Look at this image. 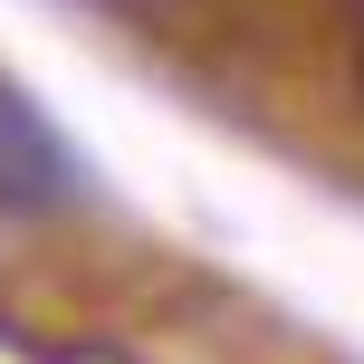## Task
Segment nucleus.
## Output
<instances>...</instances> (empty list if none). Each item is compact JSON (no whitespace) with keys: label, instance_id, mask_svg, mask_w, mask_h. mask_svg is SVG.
Instances as JSON below:
<instances>
[{"label":"nucleus","instance_id":"f257e3e1","mask_svg":"<svg viewBox=\"0 0 364 364\" xmlns=\"http://www.w3.org/2000/svg\"><path fill=\"white\" fill-rule=\"evenodd\" d=\"M77 201H87L77 144L0 77V220H68Z\"/></svg>","mask_w":364,"mask_h":364},{"label":"nucleus","instance_id":"f03ea898","mask_svg":"<svg viewBox=\"0 0 364 364\" xmlns=\"http://www.w3.org/2000/svg\"><path fill=\"white\" fill-rule=\"evenodd\" d=\"M77 10H96V19H115V29H134V38H154V48H173V58H192L201 38H211V19H220V0H77Z\"/></svg>","mask_w":364,"mask_h":364}]
</instances>
